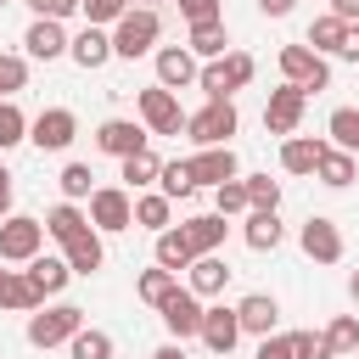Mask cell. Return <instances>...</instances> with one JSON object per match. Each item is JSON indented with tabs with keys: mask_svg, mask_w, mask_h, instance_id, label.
I'll return each mask as SVG.
<instances>
[{
	"mask_svg": "<svg viewBox=\"0 0 359 359\" xmlns=\"http://www.w3.org/2000/svg\"><path fill=\"white\" fill-rule=\"evenodd\" d=\"M157 34H163V17L151 6H129L118 22H112V56L135 62V56H157Z\"/></svg>",
	"mask_w": 359,
	"mask_h": 359,
	"instance_id": "obj_1",
	"label": "cell"
},
{
	"mask_svg": "<svg viewBox=\"0 0 359 359\" xmlns=\"http://www.w3.org/2000/svg\"><path fill=\"white\" fill-rule=\"evenodd\" d=\"M84 331V309L79 303H50V309H34L28 314V342L34 348H62Z\"/></svg>",
	"mask_w": 359,
	"mask_h": 359,
	"instance_id": "obj_2",
	"label": "cell"
},
{
	"mask_svg": "<svg viewBox=\"0 0 359 359\" xmlns=\"http://www.w3.org/2000/svg\"><path fill=\"white\" fill-rule=\"evenodd\" d=\"M135 107H140L146 135H185V123H191V112H180V95L163 90V84H146L135 95Z\"/></svg>",
	"mask_w": 359,
	"mask_h": 359,
	"instance_id": "obj_3",
	"label": "cell"
},
{
	"mask_svg": "<svg viewBox=\"0 0 359 359\" xmlns=\"http://www.w3.org/2000/svg\"><path fill=\"white\" fill-rule=\"evenodd\" d=\"M39 247H45V219H28V213L0 219V264H34Z\"/></svg>",
	"mask_w": 359,
	"mask_h": 359,
	"instance_id": "obj_4",
	"label": "cell"
},
{
	"mask_svg": "<svg viewBox=\"0 0 359 359\" xmlns=\"http://www.w3.org/2000/svg\"><path fill=\"white\" fill-rule=\"evenodd\" d=\"M280 73H286V84H297L303 95L331 90V62H325L320 50H309V45H280Z\"/></svg>",
	"mask_w": 359,
	"mask_h": 359,
	"instance_id": "obj_5",
	"label": "cell"
},
{
	"mask_svg": "<svg viewBox=\"0 0 359 359\" xmlns=\"http://www.w3.org/2000/svg\"><path fill=\"white\" fill-rule=\"evenodd\" d=\"M241 129V112H236V101H208L202 112H191V123H185V135L196 140V146H230V135Z\"/></svg>",
	"mask_w": 359,
	"mask_h": 359,
	"instance_id": "obj_6",
	"label": "cell"
},
{
	"mask_svg": "<svg viewBox=\"0 0 359 359\" xmlns=\"http://www.w3.org/2000/svg\"><path fill=\"white\" fill-rule=\"evenodd\" d=\"M90 224H95L101 236L129 230V224H135V191H123V185H95V196H90Z\"/></svg>",
	"mask_w": 359,
	"mask_h": 359,
	"instance_id": "obj_7",
	"label": "cell"
},
{
	"mask_svg": "<svg viewBox=\"0 0 359 359\" xmlns=\"http://www.w3.org/2000/svg\"><path fill=\"white\" fill-rule=\"evenodd\" d=\"M157 314H163V331L174 337V342H185V337H202V297L191 292V286H174L163 303H157Z\"/></svg>",
	"mask_w": 359,
	"mask_h": 359,
	"instance_id": "obj_8",
	"label": "cell"
},
{
	"mask_svg": "<svg viewBox=\"0 0 359 359\" xmlns=\"http://www.w3.org/2000/svg\"><path fill=\"white\" fill-rule=\"evenodd\" d=\"M303 107H309V95L297 90V84H280V90H269V101H264V129L269 135H297V123H303Z\"/></svg>",
	"mask_w": 359,
	"mask_h": 359,
	"instance_id": "obj_9",
	"label": "cell"
},
{
	"mask_svg": "<svg viewBox=\"0 0 359 359\" xmlns=\"http://www.w3.org/2000/svg\"><path fill=\"white\" fill-rule=\"evenodd\" d=\"M297 247L314 258V264H342V230H337V219H325V213H314V219H303V230H297Z\"/></svg>",
	"mask_w": 359,
	"mask_h": 359,
	"instance_id": "obj_10",
	"label": "cell"
},
{
	"mask_svg": "<svg viewBox=\"0 0 359 359\" xmlns=\"http://www.w3.org/2000/svg\"><path fill=\"white\" fill-rule=\"evenodd\" d=\"M73 135H79V118H73L67 107H45V112L28 123V140H34L39 151H67Z\"/></svg>",
	"mask_w": 359,
	"mask_h": 359,
	"instance_id": "obj_11",
	"label": "cell"
},
{
	"mask_svg": "<svg viewBox=\"0 0 359 359\" xmlns=\"http://www.w3.org/2000/svg\"><path fill=\"white\" fill-rule=\"evenodd\" d=\"M95 151H107V157H135V151H146V129L135 123V118H107L101 129H95Z\"/></svg>",
	"mask_w": 359,
	"mask_h": 359,
	"instance_id": "obj_12",
	"label": "cell"
},
{
	"mask_svg": "<svg viewBox=\"0 0 359 359\" xmlns=\"http://www.w3.org/2000/svg\"><path fill=\"white\" fill-rule=\"evenodd\" d=\"M67 28L62 22H50V17H34L28 22V34H22V50H28V62H56V56H67Z\"/></svg>",
	"mask_w": 359,
	"mask_h": 359,
	"instance_id": "obj_13",
	"label": "cell"
},
{
	"mask_svg": "<svg viewBox=\"0 0 359 359\" xmlns=\"http://www.w3.org/2000/svg\"><path fill=\"white\" fill-rule=\"evenodd\" d=\"M151 62H157V84H163V90H191V84H196V73H202V67H196V56H191L185 45H157V56H151Z\"/></svg>",
	"mask_w": 359,
	"mask_h": 359,
	"instance_id": "obj_14",
	"label": "cell"
},
{
	"mask_svg": "<svg viewBox=\"0 0 359 359\" xmlns=\"http://www.w3.org/2000/svg\"><path fill=\"white\" fill-rule=\"evenodd\" d=\"M236 320H241V337H275L280 303H275L269 292H247V297L236 303Z\"/></svg>",
	"mask_w": 359,
	"mask_h": 359,
	"instance_id": "obj_15",
	"label": "cell"
},
{
	"mask_svg": "<svg viewBox=\"0 0 359 359\" xmlns=\"http://www.w3.org/2000/svg\"><path fill=\"white\" fill-rule=\"evenodd\" d=\"M191 174H196V185H224V180H241V163H236V151L230 146H202L196 157H191Z\"/></svg>",
	"mask_w": 359,
	"mask_h": 359,
	"instance_id": "obj_16",
	"label": "cell"
},
{
	"mask_svg": "<svg viewBox=\"0 0 359 359\" xmlns=\"http://www.w3.org/2000/svg\"><path fill=\"white\" fill-rule=\"evenodd\" d=\"M67 56H73L84 73H95V67H107V62H112V34H107V28H95V22H84V28L73 34Z\"/></svg>",
	"mask_w": 359,
	"mask_h": 359,
	"instance_id": "obj_17",
	"label": "cell"
},
{
	"mask_svg": "<svg viewBox=\"0 0 359 359\" xmlns=\"http://www.w3.org/2000/svg\"><path fill=\"white\" fill-rule=\"evenodd\" d=\"M202 342L219 353V359H230V348L241 342V320H236V309H224V303H213L208 314H202Z\"/></svg>",
	"mask_w": 359,
	"mask_h": 359,
	"instance_id": "obj_18",
	"label": "cell"
},
{
	"mask_svg": "<svg viewBox=\"0 0 359 359\" xmlns=\"http://www.w3.org/2000/svg\"><path fill=\"white\" fill-rule=\"evenodd\" d=\"M325 151H331V140H314V135H292V140L280 146V168H286V174H314Z\"/></svg>",
	"mask_w": 359,
	"mask_h": 359,
	"instance_id": "obj_19",
	"label": "cell"
},
{
	"mask_svg": "<svg viewBox=\"0 0 359 359\" xmlns=\"http://www.w3.org/2000/svg\"><path fill=\"white\" fill-rule=\"evenodd\" d=\"M280 236H286V224H280V213H269V208H252L247 224H241V241H247L252 252H275Z\"/></svg>",
	"mask_w": 359,
	"mask_h": 359,
	"instance_id": "obj_20",
	"label": "cell"
},
{
	"mask_svg": "<svg viewBox=\"0 0 359 359\" xmlns=\"http://www.w3.org/2000/svg\"><path fill=\"white\" fill-rule=\"evenodd\" d=\"M180 230H185V241L196 247V258H208V252H219V247H224L230 219H224V213H196V219H185Z\"/></svg>",
	"mask_w": 359,
	"mask_h": 359,
	"instance_id": "obj_21",
	"label": "cell"
},
{
	"mask_svg": "<svg viewBox=\"0 0 359 359\" xmlns=\"http://www.w3.org/2000/svg\"><path fill=\"white\" fill-rule=\"evenodd\" d=\"M62 258H67V269H73V275H95V269L107 264V247H101V230L90 224L84 236H73V241L62 247Z\"/></svg>",
	"mask_w": 359,
	"mask_h": 359,
	"instance_id": "obj_22",
	"label": "cell"
},
{
	"mask_svg": "<svg viewBox=\"0 0 359 359\" xmlns=\"http://www.w3.org/2000/svg\"><path fill=\"white\" fill-rule=\"evenodd\" d=\"M185 286H191L196 297H219V292L230 286V264H224L219 252H208V258H196V264L185 269Z\"/></svg>",
	"mask_w": 359,
	"mask_h": 359,
	"instance_id": "obj_23",
	"label": "cell"
},
{
	"mask_svg": "<svg viewBox=\"0 0 359 359\" xmlns=\"http://www.w3.org/2000/svg\"><path fill=\"white\" fill-rule=\"evenodd\" d=\"M0 309H11V314H34V309H45V297L34 292V280H28L22 269H0Z\"/></svg>",
	"mask_w": 359,
	"mask_h": 359,
	"instance_id": "obj_24",
	"label": "cell"
},
{
	"mask_svg": "<svg viewBox=\"0 0 359 359\" xmlns=\"http://www.w3.org/2000/svg\"><path fill=\"white\" fill-rule=\"evenodd\" d=\"M185 50H191L196 62H219V56L230 50V28H224V22H196V28L185 34Z\"/></svg>",
	"mask_w": 359,
	"mask_h": 359,
	"instance_id": "obj_25",
	"label": "cell"
},
{
	"mask_svg": "<svg viewBox=\"0 0 359 359\" xmlns=\"http://www.w3.org/2000/svg\"><path fill=\"white\" fill-rule=\"evenodd\" d=\"M118 168H123V191H135V196H140V191H157V174H163V157H157V151L146 146V151H135V157H123Z\"/></svg>",
	"mask_w": 359,
	"mask_h": 359,
	"instance_id": "obj_26",
	"label": "cell"
},
{
	"mask_svg": "<svg viewBox=\"0 0 359 359\" xmlns=\"http://www.w3.org/2000/svg\"><path fill=\"white\" fill-rule=\"evenodd\" d=\"M84 230H90V213H84L79 202H56V208L45 213V236L62 241V247H67L73 236H84Z\"/></svg>",
	"mask_w": 359,
	"mask_h": 359,
	"instance_id": "obj_27",
	"label": "cell"
},
{
	"mask_svg": "<svg viewBox=\"0 0 359 359\" xmlns=\"http://www.w3.org/2000/svg\"><path fill=\"white\" fill-rule=\"evenodd\" d=\"M22 275L34 280V292H39V297H56V292H62V286L73 280V269H67V258H50V252H39V258H34V264H28Z\"/></svg>",
	"mask_w": 359,
	"mask_h": 359,
	"instance_id": "obj_28",
	"label": "cell"
},
{
	"mask_svg": "<svg viewBox=\"0 0 359 359\" xmlns=\"http://www.w3.org/2000/svg\"><path fill=\"white\" fill-rule=\"evenodd\" d=\"M168 219H174V202H168L163 191H140V196H135V224H140V230L163 236V230H168Z\"/></svg>",
	"mask_w": 359,
	"mask_h": 359,
	"instance_id": "obj_29",
	"label": "cell"
},
{
	"mask_svg": "<svg viewBox=\"0 0 359 359\" xmlns=\"http://www.w3.org/2000/svg\"><path fill=\"white\" fill-rule=\"evenodd\" d=\"M157 264H163V269H174V275L196 264V247L185 241V230H180V224H168V230L157 236Z\"/></svg>",
	"mask_w": 359,
	"mask_h": 359,
	"instance_id": "obj_30",
	"label": "cell"
},
{
	"mask_svg": "<svg viewBox=\"0 0 359 359\" xmlns=\"http://www.w3.org/2000/svg\"><path fill=\"white\" fill-rule=\"evenodd\" d=\"M353 174H359V157H348V151H337V146H331V151L320 157V168H314V180L331 185V191H348Z\"/></svg>",
	"mask_w": 359,
	"mask_h": 359,
	"instance_id": "obj_31",
	"label": "cell"
},
{
	"mask_svg": "<svg viewBox=\"0 0 359 359\" xmlns=\"http://www.w3.org/2000/svg\"><path fill=\"white\" fill-rule=\"evenodd\" d=\"M325 135H331V146H337V151L359 157V107H337V112L325 118Z\"/></svg>",
	"mask_w": 359,
	"mask_h": 359,
	"instance_id": "obj_32",
	"label": "cell"
},
{
	"mask_svg": "<svg viewBox=\"0 0 359 359\" xmlns=\"http://www.w3.org/2000/svg\"><path fill=\"white\" fill-rule=\"evenodd\" d=\"M342 34H348V22L325 11V17H314V22H309V39H303V45H309V50H320V56H337V50H342Z\"/></svg>",
	"mask_w": 359,
	"mask_h": 359,
	"instance_id": "obj_33",
	"label": "cell"
},
{
	"mask_svg": "<svg viewBox=\"0 0 359 359\" xmlns=\"http://www.w3.org/2000/svg\"><path fill=\"white\" fill-rule=\"evenodd\" d=\"M174 286H180V275H174V269H163V264H151V269H140V275H135V297H140V303H151V309H157Z\"/></svg>",
	"mask_w": 359,
	"mask_h": 359,
	"instance_id": "obj_34",
	"label": "cell"
},
{
	"mask_svg": "<svg viewBox=\"0 0 359 359\" xmlns=\"http://www.w3.org/2000/svg\"><path fill=\"white\" fill-rule=\"evenodd\" d=\"M157 191H163L168 202H185V196H196V174H191V163H163V174H157Z\"/></svg>",
	"mask_w": 359,
	"mask_h": 359,
	"instance_id": "obj_35",
	"label": "cell"
},
{
	"mask_svg": "<svg viewBox=\"0 0 359 359\" xmlns=\"http://www.w3.org/2000/svg\"><path fill=\"white\" fill-rule=\"evenodd\" d=\"M219 73H224V90L236 95V90H247V84H252L258 62H252L247 50H224V56H219Z\"/></svg>",
	"mask_w": 359,
	"mask_h": 359,
	"instance_id": "obj_36",
	"label": "cell"
},
{
	"mask_svg": "<svg viewBox=\"0 0 359 359\" xmlns=\"http://www.w3.org/2000/svg\"><path fill=\"white\" fill-rule=\"evenodd\" d=\"M90 180H95V174H90V163H67V168H62V180H56V185H62V202H90V196H95V185H90Z\"/></svg>",
	"mask_w": 359,
	"mask_h": 359,
	"instance_id": "obj_37",
	"label": "cell"
},
{
	"mask_svg": "<svg viewBox=\"0 0 359 359\" xmlns=\"http://www.w3.org/2000/svg\"><path fill=\"white\" fill-rule=\"evenodd\" d=\"M67 353H73V359H112V337H107L101 325H84V331L67 342Z\"/></svg>",
	"mask_w": 359,
	"mask_h": 359,
	"instance_id": "obj_38",
	"label": "cell"
},
{
	"mask_svg": "<svg viewBox=\"0 0 359 359\" xmlns=\"http://www.w3.org/2000/svg\"><path fill=\"white\" fill-rule=\"evenodd\" d=\"M28 123H34V118H22L17 101H0V151L22 146V140H28Z\"/></svg>",
	"mask_w": 359,
	"mask_h": 359,
	"instance_id": "obj_39",
	"label": "cell"
},
{
	"mask_svg": "<svg viewBox=\"0 0 359 359\" xmlns=\"http://www.w3.org/2000/svg\"><path fill=\"white\" fill-rule=\"evenodd\" d=\"M213 213H224V219L252 213V202H247V180H224V185L213 191Z\"/></svg>",
	"mask_w": 359,
	"mask_h": 359,
	"instance_id": "obj_40",
	"label": "cell"
},
{
	"mask_svg": "<svg viewBox=\"0 0 359 359\" xmlns=\"http://www.w3.org/2000/svg\"><path fill=\"white\" fill-rule=\"evenodd\" d=\"M325 342H331L337 359H342V353H359V320H353V314H337V320L325 325Z\"/></svg>",
	"mask_w": 359,
	"mask_h": 359,
	"instance_id": "obj_41",
	"label": "cell"
},
{
	"mask_svg": "<svg viewBox=\"0 0 359 359\" xmlns=\"http://www.w3.org/2000/svg\"><path fill=\"white\" fill-rule=\"evenodd\" d=\"M28 84V56L0 50V101H17V90Z\"/></svg>",
	"mask_w": 359,
	"mask_h": 359,
	"instance_id": "obj_42",
	"label": "cell"
},
{
	"mask_svg": "<svg viewBox=\"0 0 359 359\" xmlns=\"http://www.w3.org/2000/svg\"><path fill=\"white\" fill-rule=\"evenodd\" d=\"M286 342H292V359H337L325 331H286Z\"/></svg>",
	"mask_w": 359,
	"mask_h": 359,
	"instance_id": "obj_43",
	"label": "cell"
},
{
	"mask_svg": "<svg viewBox=\"0 0 359 359\" xmlns=\"http://www.w3.org/2000/svg\"><path fill=\"white\" fill-rule=\"evenodd\" d=\"M241 180H247V202L252 208H269V213L280 208V180H269V174H241Z\"/></svg>",
	"mask_w": 359,
	"mask_h": 359,
	"instance_id": "obj_44",
	"label": "cell"
},
{
	"mask_svg": "<svg viewBox=\"0 0 359 359\" xmlns=\"http://www.w3.org/2000/svg\"><path fill=\"white\" fill-rule=\"evenodd\" d=\"M79 11H84V22L107 28V22H118V17L129 11V0H79Z\"/></svg>",
	"mask_w": 359,
	"mask_h": 359,
	"instance_id": "obj_45",
	"label": "cell"
},
{
	"mask_svg": "<svg viewBox=\"0 0 359 359\" xmlns=\"http://www.w3.org/2000/svg\"><path fill=\"white\" fill-rule=\"evenodd\" d=\"M180 17L196 28V22H224V6L219 0H180Z\"/></svg>",
	"mask_w": 359,
	"mask_h": 359,
	"instance_id": "obj_46",
	"label": "cell"
},
{
	"mask_svg": "<svg viewBox=\"0 0 359 359\" xmlns=\"http://www.w3.org/2000/svg\"><path fill=\"white\" fill-rule=\"evenodd\" d=\"M28 11L34 17H50V22H67L79 11V0H28Z\"/></svg>",
	"mask_w": 359,
	"mask_h": 359,
	"instance_id": "obj_47",
	"label": "cell"
},
{
	"mask_svg": "<svg viewBox=\"0 0 359 359\" xmlns=\"http://www.w3.org/2000/svg\"><path fill=\"white\" fill-rule=\"evenodd\" d=\"M342 62H359V22H348V34H342V50H337Z\"/></svg>",
	"mask_w": 359,
	"mask_h": 359,
	"instance_id": "obj_48",
	"label": "cell"
},
{
	"mask_svg": "<svg viewBox=\"0 0 359 359\" xmlns=\"http://www.w3.org/2000/svg\"><path fill=\"white\" fill-rule=\"evenodd\" d=\"M331 17H342V22H359V0H331Z\"/></svg>",
	"mask_w": 359,
	"mask_h": 359,
	"instance_id": "obj_49",
	"label": "cell"
},
{
	"mask_svg": "<svg viewBox=\"0 0 359 359\" xmlns=\"http://www.w3.org/2000/svg\"><path fill=\"white\" fill-rule=\"evenodd\" d=\"M292 6H297V0H258V11H264V17H286Z\"/></svg>",
	"mask_w": 359,
	"mask_h": 359,
	"instance_id": "obj_50",
	"label": "cell"
},
{
	"mask_svg": "<svg viewBox=\"0 0 359 359\" xmlns=\"http://www.w3.org/2000/svg\"><path fill=\"white\" fill-rule=\"evenodd\" d=\"M0 219H11V174L0 168Z\"/></svg>",
	"mask_w": 359,
	"mask_h": 359,
	"instance_id": "obj_51",
	"label": "cell"
},
{
	"mask_svg": "<svg viewBox=\"0 0 359 359\" xmlns=\"http://www.w3.org/2000/svg\"><path fill=\"white\" fill-rule=\"evenodd\" d=\"M151 359H185V342H163V348H157Z\"/></svg>",
	"mask_w": 359,
	"mask_h": 359,
	"instance_id": "obj_52",
	"label": "cell"
},
{
	"mask_svg": "<svg viewBox=\"0 0 359 359\" xmlns=\"http://www.w3.org/2000/svg\"><path fill=\"white\" fill-rule=\"evenodd\" d=\"M348 297H353V303H359V269H353V275H348Z\"/></svg>",
	"mask_w": 359,
	"mask_h": 359,
	"instance_id": "obj_53",
	"label": "cell"
},
{
	"mask_svg": "<svg viewBox=\"0 0 359 359\" xmlns=\"http://www.w3.org/2000/svg\"><path fill=\"white\" fill-rule=\"evenodd\" d=\"M0 6H11V0H0Z\"/></svg>",
	"mask_w": 359,
	"mask_h": 359,
	"instance_id": "obj_54",
	"label": "cell"
}]
</instances>
